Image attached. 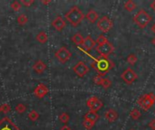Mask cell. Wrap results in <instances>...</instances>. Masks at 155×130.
<instances>
[{"mask_svg": "<svg viewBox=\"0 0 155 130\" xmlns=\"http://www.w3.org/2000/svg\"><path fill=\"white\" fill-rule=\"evenodd\" d=\"M130 130H135V129H130Z\"/></svg>", "mask_w": 155, "mask_h": 130, "instance_id": "60d3db41", "label": "cell"}, {"mask_svg": "<svg viewBox=\"0 0 155 130\" xmlns=\"http://www.w3.org/2000/svg\"><path fill=\"white\" fill-rule=\"evenodd\" d=\"M0 109H1V112L6 114L8 113L10 110H11V107L9 106V104H6V103H4L0 106Z\"/></svg>", "mask_w": 155, "mask_h": 130, "instance_id": "4dcf8cb0", "label": "cell"}, {"mask_svg": "<svg viewBox=\"0 0 155 130\" xmlns=\"http://www.w3.org/2000/svg\"><path fill=\"white\" fill-rule=\"evenodd\" d=\"M130 116H131V118L134 120H138L141 118L142 113H141V111L138 109H133L132 111H131V113H130Z\"/></svg>", "mask_w": 155, "mask_h": 130, "instance_id": "cb8c5ba5", "label": "cell"}, {"mask_svg": "<svg viewBox=\"0 0 155 130\" xmlns=\"http://www.w3.org/2000/svg\"><path fill=\"white\" fill-rule=\"evenodd\" d=\"M0 112H1V109H0Z\"/></svg>", "mask_w": 155, "mask_h": 130, "instance_id": "ab89813d", "label": "cell"}, {"mask_svg": "<svg viewBox=\"0 0 155 130\" xmlns=\"http://www.w3.org/2000/svg\"><path fill=\"white\" fill-rule=\"evenodd\" d=\"M94 82L96 85L102 86L104 90H108L112 86V81L109 79L105 78L104 76H101V75H96L94 78Z\"/></svg>", "mask_w": 155, "mask_h": 130, "instance_id": "7c38bea8", "label": "cell"}, {"mask_svg": "<svg viewBox=\"0 0 155 130\" xmlns=\"http://www.w3.org/2000/svg\"><path fill=\"white\" fill-rule=\"evenodd\" d=\"M0 130H20L8 118H4L0 120Z\"/></svg>", "mask_w": 155, "mask_h": 130, "instance_id": "8fae6325", "label": "cell"}, {"mask_svg": "<svg viewBox=\"0 0 155 130\" xmlns=\"http://www.w3.org/2000/svg\"><path fill=\"white\" fill-rule=\"evenodd\" d=\"M152 20H153L152 15L148 12H146L144 9L139 10L133 18V21L140 28H145L152 22Z\"/></svg>", "mask_w": 155, "mask_h": 130, "instance_id": "3957f363", "label": "cell"}, {"mask_svg": "<svg viewBox=\"0 0 155 130\" xmlns=\"http://www.w3.org/2000/svg\"><path fill=\"white\" fill-rule=\"evenodd\" d=\"M97 27L102 33H108L114 27V22L107 15L102 16L97 22Z\"/></svg>", "mask_w": 155, "mask_h": 130, "instance_id": "5b68a950", "label": "cell"}, {"mask_svg": "<svg viewBox=\"0 0 155 130\" xmlns=\"http://www.w3.org/2000/svg\"><path fill=\"white\" fill-rule=\"evenodd\" d=\"M84 38L83 37V35L80 33H74L72 37V42L76 45H82L84 43Z\"/></svg>", "mask_w": 155, "mask_h": 130, "instance_id": "ffe728a7", "label": "cell"}, {"mask_svg": "<svg viewBox=\"0 0 155 130\" xmlns=\"http://www.w3.org/2000/svg\"><path fill=\"white\" fill-rule=\"evenodd\" d=\"M60 130H72V129H71V128H70V127H68V126L64 125V127H62V128H61V129Z\"/></svg>", "mask_w": 155, "mask_h": 130, "instance_id": "d590c367", "label": "cell"}, {"mask_svg": "<svg viewBox=\"0 0 155 130\" xmlns=\"http://www.w3.org/2000/svg\"><path fill=\"white\" fill-rule=\"evenodd\" d=\"M138 105L141 107V109H143V110L147 111L149 110L155 103V94L153 92H150V93H146L144 95H143L137 101Z\"/></svg>", "mask_w": 155, "mask_h": 130, "instance_id": "277c9868", "label": "cell"}, {"mask_svg": "<svg viewBox=\"0 0 155 130\" xmlns=\"http://www.w3.org/2000/svg\"><path fill=\"white\" fill-rule=\"evenodd\" d=\"M124 9L126 10V11H128V12H133L134 10H135L136 9V7H137V5H136V3L134 2V1H133V0H128L127 2H125L124 3Z\"/></svg>", "mask_w": 155, "mask_h": 130, "instance_id": "7402d4cb", "label": "cell"}, {"mask_svg": "<svg viewBox=\"0 0 155 130\" xmlns=\"http://www.w3.org/2000/svg\"><path fill=\"white\" fill-rule=\"evenodd\" d=\"M100 119V116L97 112H94V111H88L84 116V120H89L92 122L96 123V121Z\"/></svg>", "mask_w": 155, "mask_h": 130, "instance_id": "ac0fdd59", "label": "cell"}, {"mask_svg": "<svg viewBox=\"0 0 155 130\" xmlns=\"http://www.w3.org/2000/svg\"><path fill=\"white\" fill-rule=\"evenodd\" d=\"M151 30H152V32H153V33H155V23H153V25L151 26Z\"/></svg>", "mask_w": 155, "mask_h": 130, "instance_id": "74e56055", "label": "cell"}, {"mask_svg": "<svg viewBox=\"0 0 155 130\" xmlns=\"http://www.w3.org/2000/svg\"><path fill=\"white\" fill-rule=\"evenodd\" d=\"M33 70L35 71V73L41 74V73H43V72L46 70V64H45L43 61L38 60V61H36V62H35V64H34V66H33Z\"/></svg>", "mask_w": 155, "mask_h": 130, "instance_id": "e0dca14e", "label": "cell"}, {"mask_svg": "<svg viewBox=\"0 0 155 130\" xmlns=\"http://www.w3.org/2000/svg\"><path fill=\"white\" fill-rule=\"evenodd\" d=\"M59 120H60L62 123H64V124L65 125V124L68 123V121L70 120V116H69V114H68V113H65V112L61 113L60 116H59Z\"/></svg>", "mask_w": 155, "mask_h": 130, "instance_id": "484cf974", "label": "cell"}, {"mask_svg": "<svg viewBox=\"0 0 155 130\" xmlns=\"http://www.w3.org/2000/svg\"><path fill=\"white\" fill-rule=\"evenodd\" d=\"M27 22H28V18H27L26 14H21L18 15V17H17V23H18V24L25 25Z\"/></svg>", "mask_w": 155, "mask_h": 130, "instance_id": "d4e9b609", "label": "cell"}, {"mask_svg": "<svg viewBox=\"0 0 155 130\" xmlns=\"http://www.w3.org/2000/svg\"><path fill=\"white\" fill-rule=\"evenodd\" d=\"M73 71L79 78H84L89 72V68L85 64V62H84L83 61H80L74 66Z\"/></svg>", "mask_w": 155, "mask_h": 130, "instance_id": "30bf717a", "label": "cell"}, {"mask_svg": "<svg viewBox=\"0 0 155 130\" xmlns=\"http://www.w3.org/2000/svg\"><path fill=\"white\" fill-rule=\"evenodd\" d=\"M52 25H53V27H54L56 31L61 32V31L65 27V22H64V20L63 19L62 16L58 15V16H56V17L53 20Z\"/></svg>", "mask_w": 155, "mask_h": 130, "instance_id": "5bb4252c", "label": "cell"}, {"mask_svg": "<svg viewBox=\"0 0 155 130\" xmlns=\"http://www.w3.org/2000/svg\"><path fill=\"white\" fill-rule=\"evenodd\" d=\"M98 13L96 11H94V9H91L87 12V14H85V18L92 24L95 23L98 20Z\"/></svg>", "mask_w": 155, "mask_h": 130, "instance_id": "d6986e66", "label": "cell"}, {"mask_svg": "<svg viewBox=\"0 0 155 130\" xmlns=\"http://www.w3.org/2000/svg\"><path fill=\"white\" fill-rule=\"evenodd\" d=\"M150 7L152 8V10L155 12V0H153L151 4H150Z\"/></svg>", "mask_w": 155, "mask_h": 130, "instance_id": "e575fe53", "label": "cell"}, {"mask_svg": "<svg viewBox=\"0 0 155 130\" xmlns=\"http://www.w3.org/2000/svg\"><path fill=\"white\" fill-rule=\"evenodd\" d=\"M41 3H42L43 5H49V4L51 3V0H48V1H45V0H42V1H41Z\"/></svg>", "mask_w": 155, "mask_h": 130, "instance_id": "8d00e7d4", "label": "cell"}, {"mask_svg": "<svg viewBox=\"0 0 155 130\" xmlns=\"http://www.w3.org/2000/svg\"><path fill=\"white\" fill-rule=\"evenodd\" d=\"M83 47L85 49V50H87V51H91L92 49H94V47H95V45H96V42L90 36V35H88V36H86L85 38H84V43H83Z\"/></svg>", "mask_w": 155, "mask_h": 130, "instance_id": "2e32d148", "label": "cell"}, {"mask_svg": "<svg viewBox=\"0 0 155 130\" xmlns=\"http://www.w3.org/2000/svg\"><path fill=\"white\" fill-rule=\"evenodd\" d=\"M107 42H109V41H108V39H107V37L104 36V34L99 35L98 38H97V40H96V43L98 44V46H101V45L106 43Z\"/></svg>", "mask_w": 155, "mask_h": 130, "instance_id": "4316f807", "label": "cell"}, {"mask_svg": "<svg viewBox=\"0 0 155 130\" xmlns=\"http://www.w3.org/2000/svg\"><path fill=\"white\" fill-rule=\"evenodd\" d=\"M121 78L126 84L131 85L138 79V75L132 68H127L122 72Z\"/></svg>", "mask_w": 155, "mask_h": 130, "instance_id": "8992f818", "label": "cell"}, {"mask_svg": "<svg viewBox=\"0 0 155 130\" xmlns=\"http://www.w3.org/2000/svg\"><path fill=\"white\" fill-rule=\"evenodd\" d=\"M54 56L61 63H65L72 58V52L66 47H61L55 52Z\"/></svg>", "mask_w": 155, "mask_h": 130, "instance_id": "52a82bcc", "label": "cell"}, {"mask_svg": "<svg viewBox=\"0 0 155 130\" xmlns=\"http://www.w3.org/2000/svg\"><path fill=\"white\" fill-rule=\"evenodd\" d=\"M152 43H153V44L155 46V37H153V38L152 39Z\"/></svg>", "mask_w": 155, "mask_h": 130, "instance_id": "f35d334b", "label": "cell"}, {"mask_svg": "<svg viewBox=\"0 0 155 130\" xmlns=\"http://www.w3.org/2000/svg\"><path fill=\"white\" fill-rule=\"evenodd\" d=\"M148 126H149V128L152 130H155V119H153L149 122Z\"/></svg>", "mask_w": 155, "mask_h": 130, "instance_id": "836d02e7", "label": "cell"}, {"mask_svg": "<svg viewBox=\"0 0 155 130\" xmlns=\"http://www.w3.org/2000/svg\"><path fill=\"white\" fill-rule=\"evenodd\" d=\"M35 38H36V40H37L40 43H45L48 41V35H47V33H46L45 32H44V31L39 32V33L36 34Z\"/></svg>", "mask_w": 155, "mask_h": 130, "instance_id": "44dd1931", "label": "cell"}, {"mask_svg": "<svg viewBox=\"0 0 155 130\" xmlns=\"http://www.w3.org/2000/svg\"><path fill=\"white\" fill-rule=\"evenodd\" d=\"M11 7H12V9H13L15 12H17V11H19L20 8H21V3H20L19 1H15V2H13V3L11 4Z\"/></svg>", "mask_w": 155, "mask_h": 130, "instance_id": "1f68e13d", "label": "cell"}, {"mask_svg": "<svg viewBox=\"0 0 155 130\" xmlns=\"http://www.w3.org/2000/svg\"><path fill=\"white\" fill-rule=\"evenodd\" d=\"M91 66L98 72V75L104 76L109 71H111L114 67V63L109 58L99 57V59L94 60Z\"/></svg>", "mask_w": 155, "mask_h": 130, "instance_id": "6da1fadb", "label": "cell"}, {"mask_svg": "<svg viewBox=\"0 0 155 130\" xmlns=\"http://www.w3.org/2000/svg\"><path fill=\"white\" fill-rule=\"evenodd\" d=\"M85 17L84 14L82 12V10L78 6H73L66 14H65V19L74 27L78 26L84 18Z\"/></svg>", "mask_w": 155, "mask_h": 130, "instance_id": "7a4b0ae2", "label": "cell"}, {"mask_svg": "<svg viewBox=\"0 0 155 130\" xmlns=\"http://www.w3.org/2000/svg\"><path fill=\"white\" fill-rule=\"evenodd\" d=\"M104 117H105V119L109 122V123H114L117 120L119 115L117 113V111L114 109H109L105 114H104Z\"/></svg>", "mask_w": 155, "mask_h": 130, "instance_id": "9a60e30c", "label": "cell"}, {"mask_svg": "<svg viewBox=\"0 0 155 130\" xmlns=\"http://www.w3.org/2000/svg\"><path fill=\"white\" fill-rule=\"evenodd\" d=\"M49 92V90L48 88L43 84V83H40L36 86V88L34 90V94L35 97H37L38 99H43L44 97H45Z\"/></svg>", "mask_w": 155, "mask_h": 130, "instance_id": "4fadbf2b", "label": "cell"}, {"mask_svg": "<svg viewBox=\"0 0 155 130\" xmlns=\"http://www.w3.org/2000/svg\"><path fill=\"white\" fill-rule=\"evenodd\" d=\"M21 5H24L25 6H26V7H28V6H30L31 5H33L34 4V0H21Z\"/></svg>", "mask_w": 155, "mask_h": 130, "instance_id": "d6a6232c", "label": "cell"}, {"mask_svg": "<svg viewBox=\"0 0 155 130\" xmlns=\"http://www.w3.org/2000/svg\"><path fill=\"white\" fill-rule=\"evenodd\" d=\"M126 61H127V62H128L130 65H135V63H136L137 61H138V57H137L136 54H134V53H130V54L127 56Z\"/></svg>", "mask_w": 155, "mask_h": 130, "instance_id": "603a6c76", "label": "cell"}, {"mask_svg": "<svg viewBox=\"0 0 155 130\" xmlns=\"http://www.w3.org/2000/svg\"><path fill=\"white\" fill-rule=\"evenodd\" d=\"M26 110V106L23 103H18L15 106V111L19 114H23L24 112H25Z\"/></svg>", "mask_w": 155, "mask_h": 130, "instance_id": "f1b7e54d", "label": "cell"}, {"mask_svg": "<svg viewBox=\"0 0 155 130\" xmlns=\"http://www.w3.org/2000/svg\"><path fill=\"white\" fill-rule=\"evenodd\" d=\"M114 49L115 48L114 44L110 42H107L106 43L96 47V51L100 53L101 57H104V58H108L109 55L114 52Z\"/></svg>", "mask_w": 155, "mask_h": 130, "instance_id": "9c48e42d", "label": "cell"}, {"mask_svg": "<svg viewBox=\"0 0 155 130\" xmlns=\"http://www.w3.org/2000/svg\"><path fill=\"white\" fill-rule=\"evenodd\" d=\"M86 106L87 108L90 109V111H94V112H98L99 110H101L104 107L103 102L101 101V100L95 96H93L91 98H89L86 101Z\"/></svg>", "mask_w": 155, "mask_h": 130, "instance_id": "ba28073f", "label": "cell"}, {"mask_svg": "<svg viewBox=\"0 0 155 130\" xmlns=\"http://www.w3.org/2000/svg\"><path fill=\"white\" fill-rule=\"evenodd\" d=\"M39 117H40V115H39V113L37 112V111H35V110H31L30 112H29V114H28V118L32 120V121H35V120H37L38 119H39Z\"/></svg>", "mask_w": 155, "mask_h": 130, "instance_id": "83f0119b", "label": "cell"}, {"mask_svg": "<svg viewBox=\"0 0 155 130\" xmlns=\"http://www.w3.org/2000/svg\"><path fill=\"white\" fill-rule=\"evenodd\" d=\"M95 123L94 122H92V121H89V120H84L83 121V126L84 127V128L87 130H91L94 127Z\"/></svg>", "mask_w": 155, "mask_h": 130, "instance_id": "f546056e", "label": "cell"}]
</instances>
